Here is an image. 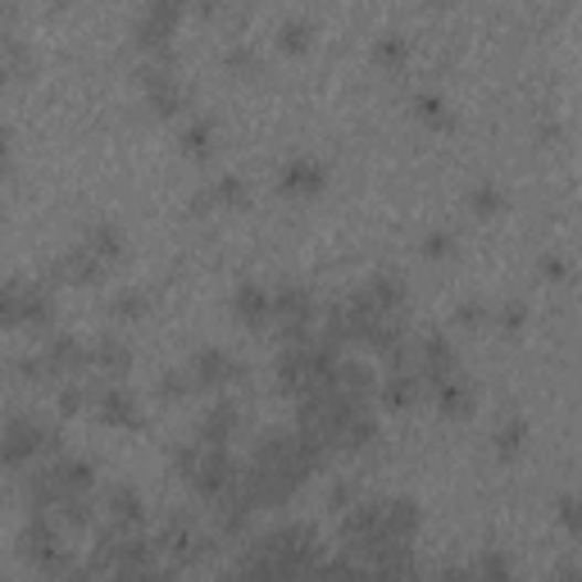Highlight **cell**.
Instances as JSON below:
<instances>
[{"mask_svg": "<svg viewBox=\"0 0 582 582\" xmlns=\"http://www.w3.org/2000/svg\"><path fill=\"white\" fill-rule=\"evenodd\" d=\"M382 315H401L405 309V283L401 278H392V274H378V278H369L364 287H360Z\"/></svg>", "mask_w": 582, "mask_h": 582, "instance_id": "obj_20", "label": "cell"}, {"mask_svg": "<svg viewBox=\"0 0 582 582\" xmlns=\"http://www.w3.org/2000/svg\"><path fill=\"white\" fill-rule=\"evenodd\" d=\"M555 519H560L564 532L582 537V496H560L555 500Z\"/></svg>", "mask_w": 582, "mask_h": 582, "instance_id": "obj_35", "label": "cell"}, {"mask_svg": "<svg viewBox=\"0 0 582 582\" xmlns=\"http://www.w3.org/2000/svg\"><path fill=\"white\" fill-rule=\"evenodd\" d=\"M474 578H478V582H519V578H515V564L500 555V551H483L478 564H474Z\"/></svg>", "mask_w": 582, "mask_h": 582, "instance_id": "obj_26", "label": "cell"}, {"mask_svg": "<svg viewBox=\"0 0 582 582\" xmlns=\"http://www.w3.org/2000/svg\"><path fill=\"white\" fill-rule=\"evenodd\" d=\"M191 382H197V392H223L227 382L242 378V364L232 360L227 351H219V346H205V351L191 356Z\"/></svg>", "mask_w": 582, "mask_h": 582, "instance_id": "obj_8", "label": "cell"}, {"mask_svg": "<svg viewBox=\"0 0 582 582\" xmlns=\"http://www.w3.org/2000/svg\"><path fill=\"white\" fill-rule=\"evenodd\" d=\"M60 519H64V523H73V528L92 523V500H87V496H73V500H64V506H60Z\"/></svg>", "mask_w": 582, "mask_h": 582, "instance_id": "obj_36", "label": "cell"}, {"mask_svg": "<svg viewBox=\"0 0 582 582\" xmlns=\"http://www.w3.org/2000/svg\"><path fill=\"white\" fill-rule=\"evenodd\" d=\"M309 36H315V23H309V19H287L283 28H278V42L287 46V51H305L309 46Z\"/></svg>", "mask_w": 582, "mask_h": 582, "instance_id": "obj_33", "label": "cell"}, {"mask_svg": "<svg viewBox=\"0 0 582 582\" xmlns=\"http://www.w3.org/2000/svg\"><path fill=\"white\" fill-rule=\"evenodd\" d=\"M451 251H455V237H451L446 227H437V232H428V237H423V255H428V260H446Z\"/></svg>", "mask_w": 582, "mask_h": 582, "instance_id": "obj_38", "label": "cell"}, {"mask_svg": "<svg viewBox=\"0 0 582 582\" xmlns=\"http://www.w3.org/2000/svg\"><path fill=\"white\" fill-rule=\"evenodd\" d=\"M0 319H6V328H51L55 300L42 283L10 278L6 292H0Z\"/></svg>", "mask_w": 582, "mask_h": 582, "instance_id": "obj_4", "label": "cell"}, {"mask_svg": "<svg viewBox=\"0 0 582 582\" xmlns=\"http://www.w3.org/2000/svg\"><path fill=\"white\" fill-rule=\"evenodd\" d=\"M100 506H105V519H109L114 532H133V528L146 523V500L128 483H109L105 496H100Z\"/></svg>", "mask_w": 582, "mask_h": 582, "instance_id": "obj_10", "label": "cell"}, {"mask_svg": "<svg viewBox=\"0 0 582 582\" xmlns=\"http://www.w3.org/2000/svg\"><path fill=\"white\" fill-rule=\"evenodd\" d=\"M210 191H214V201H219V205H227V210H242V205H246V182H242L237 173L219 178Z\"/></svg>", "mask_w": 582, "mask_h": 582, "instance_id": "obj_32", "label": "cell"}, {"mask_svg": "<svg viewBox=\"0 0 582 582\" xmlns=\"http://www.w3.org/2000/svg\"><path fill=\"white\" fill-rule=\"evenodd\" d=\"M83 405H87V392H83V387H64V392H60V410H64V414H77Z\"/></svg>", "mask_w": 582, "mask_h": 582, "instance_id": "obj_41", "label": "cell"}, {"mask_svg": "<svg viewBox=\"0 0 582 582\" xmlns=\"http://www.w3.org/2000/svg\"><path fill=\"white\" fill-rule=\"evenodd\" d=\"M0 451H6L10 469H28V464H36L42 455H60V428H51V423L36 414H10Z\"/></svg>", "mask_w": 582, "mask_h": 582, "instance_id": "obj_2", "label": "cell"}, {"mask_svg": "<svg viewBox=\"0 0 582 582\" xmlns=\"http://www.w3.org/2000/svg\"><path fill=\"white\" fill-rule=\"evenodd\" d=\"M92 401H96V419L109 423V428H137V423H141L137 396L128 392V387H119V382H105Z\"/></svg>", "mask_w": 582, "mask_h": 582, "instance_id": "obj_11", "label": "cell"}, {"mask_svg": "<svg viewBox=\"0 0 582 582\" xmlns=\"http://www.w3.org/2000/svg\"><path fill=\"white\" fill-rule=\"evenodd\" d=\"M237 428H242V410H237V401H223V396H219V401L201 414L197 442H201V446H227Z\"/></svg>", "mask_w": 582, "mask_h": 582, "instance_id": "obj_14", "label": "cell"}, {"mask_svg": "<svg viewBox=\"0 0 582 582\" xmlns=\"http://www.w3.org/2000/svg\"><path fill=\"white\" fill-rule=\"evenodd\" d=\"M178 19H182L178 6H165V0H155V6H146V10L137 14V28H133V32H137V42H141L155 60H173L169 36H173Z\"/></svg>", "mask_w": 582, "mask_h": 582, "instance_id": "obj_7", "label": "cell"}, {"mask_svg": "<svg viewBox=\"0 0 582 582\" xmlns=\"http://www.w3.org/2000/svg\"><path fill=\"white\" fill-rule=\"evenodd\" d=\"M500 332H519L528 324V305L523 300H510V305H500V315H496Z\"/></svg>", "mask_w": 582, "mask_h": 582, "instance_id": "obj_37", "label": "cell"}, {"mask_svg": "<svg viewBox=\"0 0 582 582\" xmlns=\"http://www.w3.org/2000/svg\"><path fill=\"white\" fill-rule=\"evenodd\" d=\"M414 109H419V119H423V124L451 128V109H446V100H442L437 92H419V96H414Z\"/></svg>", "mask_w": 582, "mask_h": 582, "instance_id": "obj_30", "label": "cell"}, {"mask_svg": "<svg viewBox=\"0 0 582 582\" xmlns=\"http://www.w3.org/2000/svg\"><path fill=\"white\" fill-rule=\"evenodd\" d=\"M191 483V491H197L201 500H223L227 491H237V483H242V464L232 459V451L227 446H201V464H197V474L187 478Z\"/></svg>", "mask_w": 582, "mask_h": 582, "instance_id": "obj_6", "label": "cell"}, {"mask_svg": "<svg viewBox=\"0 0 582 582\" xmlns=\"http://www.w3.org/2000/svg\"><path fill=\"white\" fill-rule=\"evenodd\" d=\"M455 324H459V328H478V324H487V305L464 300V305L455 309Z\"/></svg>", "mask_w": 582, "mask_h": 582, "instance_id": "obj_39", "label": "cell"}, {"mask_svg": "<svg viewBox=\"0 0 582 582\" xmlns=\"http://www.w3.org/2000/svg\"><path fill=\"white\" fill-rule=\"evenodd\" d=\"M382 515H387V532H392L396 541H414L419 528H423V510H419V500H410V496H387Z\"/></svg>", "mask_w": 582, "mask_h": 582, "instance_id": "obj_18", "label": "cell"}, {"mask_svg": "<svg viewBox=\"0 0 582 582\" xmlns=\"http://www.w3.org/2000/svg\"><path fill=\"white\" fill-rule=\"evenodd\" d=\"M419 373H423V382L437 387L442 382H451V378H459V360H455V346H451V337H442V332H428L419 341Z\"/></svg>", "mask_w": 582, "mask_h": 582, "instance_id": "obj_9", "label": "cell"}, {"mask_svg": "<svg viewBox=\"0 0 582 582\" xmlns=\"http://www.w3.org/2000/svg\"><path fill=\"white\" fill-rule=\"evenodd\" d=\"M469 210H474V219H496L500 210H506V191H500L496 182H478L469 191Z\"/></svg>", "mask_w": 582, "mask_h": 582, "instance_id": "obj_23", "label": "cell"}, {"mask_svg": "<svg viewBox=\"0 0 582 582\" xmlns=\"http://www.w3.org/2000/svg\"><path fill=\"white\" fill-rule=\"evenodd\" d=\"M324 459H328V451L315 437H305L300 428H268L251 446L242 491H246V500L255 510H278V506H287L292 491L309 474L324 469Z\"/></svg>", "mask_w": 582, "mask_h": 582, "instance_id": "obj_1", "label": "cell"}, {"mask_svg": "<svg viewBox=\"0 0 582 582\" xmlns=\"http://www.w3.org/2000/svg\"><path fill=\"white\" fill-rule=\"evenodd\" d=\"M0 60H6V73L10 77H23L32 68V55H28V46H23L19 32H0Z\"/></svg>", "mask_w": 582, "mask_h": 582, "instance_id": "obj_24", "label": "cell"}, {"mask_svg": "<svg viewBox=\"0 0 582 582\" xmlns=\"http://www.w3.org/2000/svg\"><path fill=\"white\" fill-rule=\"evenodd\" d=\"M155 392H160V401H182L187 392H197V382H191V369H169Z\"/></svg>", "mask_w": 582, "mask_h": 582, "instance_id": "obj_31", "label": "cell"}, {"mask_svg": "<svg viewBox=\"0 0 582 582\" xmlns=\"http://www.w3.org/2000/svg\"><path fill=\"white\" fill-rule=\"evenodd\" d=\"M83 246L96 255V260H105V264H114V260H119L124 255V227L119 223H92L87 227V237H83Z\"/></svg>", "mask_w": 582, "mask_h": 582, "instance_id": "obj_19", "label": "cell"}, {"mask_svg": "<svg viewBox=\"0 0 582 582\" xmlns=\"http://www.w3.org/2000/svg\"><path fill=\"white\" fill-rule=\"evenodd\" d=\"M555 582H582V564H564V569L555 573Z\"/></svg>", "mask_w": 582, "mask_h": 582, "instance_id": "obj_44", "label": "cell"}, {"mask_svg": "<svg viewBox=\"0 0 582 582\" xmlns=\"http://www.w3.org/2000/svg\"><path fill=\"white\" fill-rule=\"evenodd\" d=\"M42 360H46L51 378H55V373H77V369H87V364H92V346H83V341L68 337V332H55V337L46 341Z\"/></svg>", "mask_w": 582, "mask_h": 582, "instance_id": "obj_16", "label": "cell"}, {"mask_svg": "<svg viewBox=\"0 0 582 582\" xmlns=\"http://www.w3.org/2000/svg\"><path fill=\"white\" fill-rule=\"evenodd\" d=\"M278 187L287 191V197H315V191L328 187V169L315 160V155H296V160L283 165Z\"/></svg>", "mask_w": 582, "mask_h": 582, "instance_id": "obj_13", "label": "cell"}, {"mask_svg": "<svg viewBox=\"0 0 582 582\" xmlns=\"http://www.w3.org/2000/svg\"><path fill=\"white\" fill-rule=\"evenodd\" d=\"M19 551H23L28 564H36L42 573H55V578H64V573L73 569V564H68V551H64L60 528H55L51 515H42V510H32L28 523L19 528Z\"/></svg>", "mask_w": 582, "mask_h": 582, "instance_id": "obj_3", "label": "cell"}, {"mask_svg": "<svg viewBox=\"0 0 582 582\" xmlns=\"http://www.w3.org/2000/svg\"><path fill=\"white\" fill-rule=\"evenodd\" d=\"M146 309H150L146 292H119V296H114V305H109V315L119 319V324H137V319H146Z\"/></svg>", "mask_w": 582, "mask_h": 582, "instance_id": "obj_27", "label": "cell"}, {"mask_svg": "<svg viewBox=\"0 0 582 582\" xmlns=\"http://www.w3.org/2000/svg\"><path fill=\"white\" fill-rule=\"evenodd\" d=\"M232 315H237L246 328H264L274 319V292L260 287V283H242L232 292Z\"/></svg>", "mask_w": 582, "mask_h": 582, "instance_id": "obj_15", "label": "cell"}, {"mask_svg": "<svg viewBox=\"0 0 582 582\" xmlns=\"http://www.w3.org/2000/svg\"><path fill=\"white\" fill-rule=\"evenodd\" d=\"M373 437H378V414L364 410V414L351 423V433H346V451H364Z\"/></svg>", "mask_w": 582, "mask_h": 582, "instance_id": "obj_34", "label": "cell"}, {"mask_svg": "<svg viewBox=\"0 0 582 582\" xmlns=\"http://www.w3.org/2000/svg\"><path fill=\"white\" fill-rule=\"evenodd\" d=\"M60 582H96V573H92V569H68Z\"/></svg>", "mask_w": 582, "mask_h": 582, "instance_id": "obj_45", "label": "cell"}, {"mask_svg": "<svg viewBox=\"0 0 582 582\" xmlns=\"http://www.w3.org/2000/svg\"><path fill=\"white\" fill-rule=\"evenodd\" d=\"M227 68H237V73H255L260 68V55L251 46H232L227 51Z\"/></svg>", "mask_w": 582, "mask_h": 582, "instance_id": "obj_40", "label": "cell"}, {"mask_svg": "<svg viewBox=\"0 0 582 582\" xmlns=\"http://www.w3.org/2000/svg\"><path fill=\"white\" fill-rule=\"evenodd\" d=\"M437 410L446 419H464V414H474V387L464 382V378H451L437 387Z\"/></svg>", "mask_w": 582, "mask_h": 582, "instance_id": "obj_22", "label": "cell"}, {"mask_svg": "<svg viewBox=\"0 0 582 582\" xmlns=\"http://www.w3.org/2000/svg\"><path fill=\"white\" fill-rule=\"evenodd\" d=\"M274 319H278L283 346H305V341L319 337V328H315V296H309V287H300V283L274 287Z\"/></svg>", "mask_w": 582, "mask_h": 582, "instance_id": "obj_5", "label": "cell"}, {"mask_svg": "<svg viewBox=\"0 0 582 582\" xmlns=\"http://www.w3.org/2000/svg\"><path fill=\"white\" fill-rule=\"evenodd\" d=\"M433 582H478V578H474V569H459V564H455V569H442Z\"/></svg>", "mask_w": 582, "mask_h": 582, "instance_id": "obj_42", "label": "cell"}, {"mask_svg": "<svg viewBox=\"0 0 582 582\" xmlns=\"http://www.w3.org/2000/svg\"><path fill=\"white\" fill-rule=\"evenodd\" d=\"M105 260H96L87 246H73V251H64L60 260H55V268H51V278H64V283H73V287H100V278H105Z\"/></svg>", "mask_w": 582, "mask_h": 582, "instance_id": "obj_12", "label": "cell"}, {"mask_svg": "<svg viewBox=\"0 0 582 582\" xmlns=\"http://www.w3.org/2000/svg\"><path fill=\"white\" fill-rule=\"evenodd\" d=\"M523 437H528V423L515 414V419H506L496 428V455L500 459H510V455H519V446H523Z\"/></svg>", "mask_w": 582, "mask_h": 582, "instance_id": "obj_29", "label": "cell"}, {"mask_svg": "<svg viewBox=\"0 0 582 582\" xmlns=\"http://www.w3.org/2000/svg\"><path fill=\"white\" fill-rule=\"evenodd\" d=\"M182 150L197 155V160H205V155L214 150V124H210V119H191V124L182 128Z\"/></svg>", "mask_w": 582, "mask_h": 582, "instance_id": "obj_25", "label": "cell"}, {"mask_svg": "<svg viewBox=\"0 0 582 582\" xmlns=\"http://www.w3.org/2000/svg\"><path fill=\"white\" fill-rule=\"evenodd\" d=\"M92 364H96L100 373H109V378L128 373V364H133V351H128V341H119V337H100V341L92 346Z\"/></svg>", "mask_w": 582, "mask_h": 582, "instance_id": "obj_21", "label": "cell"}, {"mask_svg": "<svg viewBox=\"0 0 582 582\" xmlns=\"http://www.w3.org/2000/svg\"><path fill=\"white\" fill-rule=\"evenodd\" d=\"M541 274H547V278H564L569 268H564V260H560V255H541Z\"/></svg>", "mask_w": 582, "mask_h": 582, "instance_id": "obj_43", "label": "cell"}, {"mask_svg": "<svg viewBox=\"0 0 582 582\" xmlns=\"http://www.w3.org/2000/svg\"><path fill=\"white\" fill-rule=\"evenodd\" d=\"M423 373L419 369H401V373H387V382H382V405L387 410H414L419 401H423Z\"/></svg>", "mask_w": 582, "mask_h": 582, "instance_id": "obj_17", "label": "cell"}, {"mask_svg": "<svg viewBox=\"0 0 582 582\" xmlns=\"http://www.w3.org/2000/svg\"><path fill=\"white\" fill-rule=\"evenodd\" d=\"M405 55H410V46H405V36H396V32H382L378 42H373V60H378L382 68H401Z\"/></svg>", "mask_w": 582, "mask_h": 582, "instance_id": "obj_28", "label": "cell"}]
</instances>
